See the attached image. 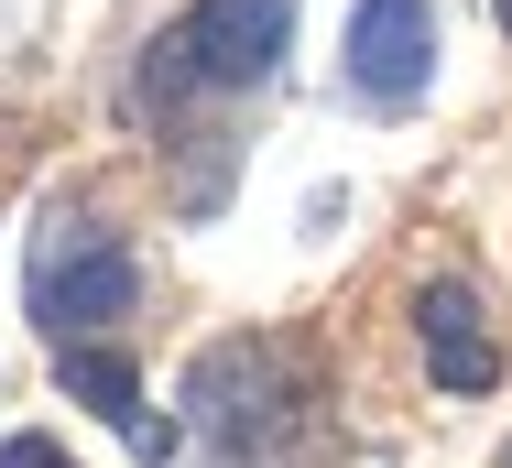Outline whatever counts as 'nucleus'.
<instances>
[{
	"label": "nucleus",
	"instance_id": "1",
	"mask_svg": "<svg viewBox=\"0 0 512 468\" xmlns=\"http://www.w3.org/2000/svg\"><path fill=\"white\" fill-rule=\"evenodd\" d=\"M284 22H295V0H197L153 44V88L175 98V88H251V77H273Z\"/></svg>",
	"mask_w": 512,
	"mask_h": 468
},
{
	"label": "nucleus",
	"instance_id": "2",
	"mask_svg": "<svg viewBox=\"0 0 512 468\" xmlns=\"http://www.w3.org/2000/svg\"><path fill=\"white\" fill-rule=\"evenodd\" d=\"M131 251L109 240V229H88V218H66L55 240H44V262H33V316L55 327V338H99V327H120L131 316Z\"/></svg>",
	"mask_w": 512,
	"mask_h": 468
},
{
	"label": "nucleus",
	"instance_id": "3",
	"mask_svg": "<svg viewBox=\"0 0 512 468\" xmlns=\"http://www.w3.org/2000/svg\"><path fill=\"white\" fill-rule=\"evenodd\" d=\"M186 403H197V425L240 458L251 436H273L284 425V360L262 349V338H218L197 371H186Z\"/></svg>",
	"mask_w": 512,
	"mask_h": 468
},
{
	"label": "nucleus",
	"instance_id": "4",
	"mask_svg": "<svg viewBox=\"0 0 512 468\" xmlns=\"http://www.w3.org/2000/svg\"><path fill=\"white\" fill-rule=\"evenodd\" d=\"M349 77H360V98L404 109L436 77V11L425 0H360L349 11Z\"/></svg>",
	"mask_w": 512,
	"mask_h": 468
},
{
	"label": "nucleus",
	"instance_id": "5",
	"mask_svg": "<svg viewBox=\"0 0 512 468\" xmlns=\"http://www.w3.org/2000/svg\"><path fill=\"white\" fill-rule=\"evenodd\" d=\"M55 381H66V392H77V403H88L99 425H120V436H131L142 458H175V436H186V425L142 403V371H131L120 349H88V338H66V360H55Z\"/></svg>",
	"mask_w": 512,
	"mask_h": 468
},
{
	"label": "nucleus",
	"instance_id": "6",
	"mask_svg": "<svg viewBox=\"0 0 512 468\" xmlns=\"http://www.w3.org/2000/svg\"><path fill=\"white\" fill-rule=\"evenodd\" d=\"M414 327H425V371L447 381V392H491V327H480V294L469 283H425L414 294Z\"/></svg>",
	"mask_w": 512,
	"mask_h": 468
},
{
	"label": "nucleus",
	"instance_id": "7",
	"mask_svg": "<svg viewBox=\"0 0 512 468\" xmlns=\"http://www.w3.org/2000/svg\"><path fill=\"white\" fill-rule=\"evenodd\" d=\"M0 468H66L55 436H0Z\"/></svg>",
	"mask_w": 512,
	"mask_h": 468
},
{
	"label": "nucleus",
	"instance_id": "8",
	"mask_svg": "<svg viewBox=\"0 0 512 468\" xmlns=\"http://www.w3.org/2000/svg\"><path fill=\"white\" fill-rule=\"evenodd\" d=\"M491 11H502V22H512V0H491Z\"/></svg>",
	"mask_w": 512,
	"mask_h": 468
}]
</instances>
